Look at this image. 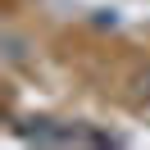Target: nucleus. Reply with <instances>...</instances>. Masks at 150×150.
Returning a JSON list of instances; mask_svg holds the SVG:
<instances>
[]
</instances>
